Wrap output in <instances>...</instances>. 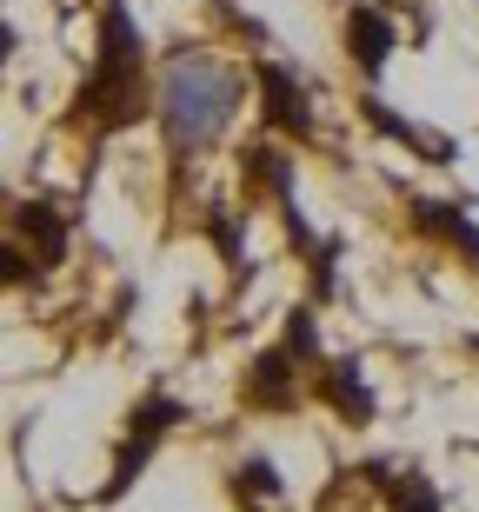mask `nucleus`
I'll return each instance as SVG.
<instances>
[{
	"mask_svg": "<svg viewBox=\"0 0 479 512\" xmlns=\"http://www.w3.org/2000/svg\"><path fill=\"white\" fill-rule=\"evenodd\" d=\"M160 87L147 80V34L127 0H100V20H94V67L80 80L74 94V127H87L94 140H114V133L140 127L154 114Z\"/></svg>",
	"mask_w": 479,
	"mask_h": 512,
	"instance_id": "1",
	"label": "nucleus"
},
{
	"mask_svg": "<svg viewBox=\"0 0 479 512\" xmlns=\"http://www.w3.org/2000/svg\"><path fill=\"white\" fill-rule=\"evenodd\" d=\"M240 100H247V74L240 67H227L213 54H173L167 74H160V100H154L167 153L180 167L213 153L227 140V127L240 120Z\"/></svg>",
	"mask_w": 479,
	"mask_h": 512,
	"instance_id": "2",
	"label": "nucleus"
},
{
	"mask_svg": "<svg viewBox=\"0 0 479 512\" xmlns=\"http://www.w3.org/2000/svg\"><path fill=\"white\" fill-rule=\"evenodd\" d=\"M193 419V406L180 393H167V386H154V393H140L134 406H127V419H120V446H114V466H107V486H100V506H120V499L140 486V473L154 466V453L167 446L180 426Z\"/></svg>",
	"mask_w": 479,
	"mask_h": 512,
	"instance_id": "3",
	"label": "nucleus"
},
{
	"mask_svg": "<svg viewBox=\"0 0 479 512\" xmlns=\"http://www.w3.org/2000/svg\"><path fill=\"white\" fill-rule=\"evenodd\" d=\"M253 87H260V127H267L273 140H313V133H320L307 80L293 74L287 60L253 54Z\"/></svg>",
	"mask_w": 479,
	"mask_h": 512,
	"instance_id": "4",
	"label": "nucleus"
},
{
	"mask_svg": "<svg viewBox=\"0 0 479 512\" xmlns=\"http://www.w3.org/2000/svg\"><path fill=\"white\" fill-rule=\"evenodd\" d=\"M313 399H320L340 426H353V433H366V426L380 419V393H373V380H366V366L353 360V353H346V360H320Z\"/></svg>",
	"mask_w": 479,
	"mask_h": 512,
	"instance_id": "5",
	"label": "nucleus"
},
{
	"mask_svg": "<svg viewBox=\"0 0 479 512\" xmlns=\"http://www.w3.org/2000/svg\"><path fill=\"white\" fill-rule=\"evenodd\" d=\"M346 60L360 67L366 80H380L386 67H393V54H400V27H393V7H380V0H353L346 7Z\"/></svg>",
	"mask_w": 479,
	"mask_h": 512,
	"instance_id": "6",
	"label": "nucleus"
},
{
	"mask_svg": "<svg viewBox=\"0 0 479 512\" xmlns=\"http://www.w3.org/2000/svg\"><path fill=\"white\" fill-rule=\"evenodd\" d=\"M240 399H247L253 413H293V406H300V360H293V353H287L280 340L260 346V353L247 360Z\"/></svg>",
	"mask_w": 479,
	"mask_h": 512,
	"instance_id": "7",
	"label": "nucleus"
},
{
	"mask_svg": "<svg viewBox=\"0 0 479 512\" xmlns=\"http://www.w3.org/2000/svg\"><path fill=\"white\" fill-rule=\"evenodd\" d=\"M360 120H366L373 133H380V140L406 147L413 160H426V167H453V160H460V140H453V133H426L420 120L393 114V107H386L380 94H360Z\"/></svg>",
	"mask_w": 479,
	"mask_h": 512,
	"instance_id": "8",
	"label": "nucleus"
},
{
	"mask_svg": "<svg viewBox=\"0 0 479 512\" xmlns=\"http://www.w3.org/2000/svg\"><path fill=\"white\" fill-rule=\"evenodd\" d=\"M406 220H413L426 240H440L446 253H460V260L479 273V220L460 207V200H426V193H413V200H406Z\"/></svg>",
	"mask_w": 479,
	"mask_h": 512,
	"instance_id": "9",
	"label": "nucleus"
},
{
	"mask_svg": "<svg viewBox=\"0 0 479 512\" xmlns=\"http://www.w3.org/2000/svg\"><path fill=\"white\" fill-rule=\"evenodd\" d=\"M360 479L380 493V506L386 512H446V499H440V486L420 473V466H393V459H366L360 466Z\"/></svg>",
	"mask_w": 479,
	"mask_h": 512,
	"instance_id": "10",
	"label": "nucleus"
},
{
	"mask_svg": "<svg viewBox=\"0 0 479 512\" xmlns=\"http://www.w3.org/2000/svg\"><path fill=\"white\" fill-rule=\"evenodd\" d=\"M293 180H300V160H293L280 140H253V147L240 153V187H247V200H273V207H287V200H300Z\"/></svg>",
	"mask_w": 479,
	"mask_h": 512,
	"instance_id": "11",
	"label": "nucleus"
},
{
	"mask_svg": "<svg viewBox=\"0 0 479 512\" xmlns=\"http://www.w3.org/2000/svg\"><path fill=\"white\" fill-rule=\"evenodd\" d=\"M14 240H27L34 247V260L54 273L60 260H67V213L54 207V200H14Z\"/></svg>",
	"mask_w": 479,
	"mask_h": 512,
	"instance_id": "12",
	"label": "nucleus"
},
{
	"mask_svg": "<svg viewBox=\"0 0 479 512\" xmlns=\"http://www.w3.org/2000/svg\"><path fill=\"white\" fill-rule=\"evenodd\" d=\"M227 499L240 512H280V499H287V479H280V466H273L267 453H247L227 466Z\"/></svg>",
	"mask_w": 479,
	"mask_h": 512,
	"instance_id": "13",
	"label": "nucleus"
},
{
	"mask_svg": "<svg viewBox=\"0 0 479 512\" xmlns=\"http://www.w3.org/2000/svg\"><path fill=\"white\" fill-rule=\"evenodd\" d=\"M200 233L213 240V253H220V266H227V273H247V213L207 207V213H200Z\"/></svg>",
	"mask_w": 479,
	"mask_h": 512,
	"instance_id": "14",
	"label": "nucleus"
},
{
	"mask_svg": "<svg viewBox=\"0 0 479 512\" xmlns=\"http://www.w3.org/2000/svg\"><path fill=\"white\" fill-rule=\"evenodd\" d=\"M280 346H287L300 366H320V313H313V300L293 306L287 320H280Z\"/></svg>",
	"mask_w": 479,
	"mask_h": 512,
	"instance_id": "15",
	"label": "nucleus"
},
{
	"mask_svg": "<svg viewBox=\"0 0 479 512\" xmlns=\"http://www.w3.org/2000/svg\"><path fill=\"white\" fill-rule=\"evenodd\" d=\"M307 293H313V306H326L340 293V233H326L320 247L307 253Z\"/></svg>",
	"mask_w": 479,
	"mask_h": 512,
	"instance_id": "16",
	"label": "nucleus"
},
{
	"mask_svg": "<svg viewBox=\"0 0 479 512\" xmlns=\"http://www.w3.org/2000/svg\"><path fill=\"white\" fill-rule=\"evenodd\" d=\"M34 280H47V266L34 260V247L27 240H0V286L14 293V286H34Z\"/></svg>",
	"mask_w": 479,
	"mask_h": 512,
	"instance_id": "17",
	"label": "nucleus"
},
{
	"mask_svg": "<svg viewBox=\"0 0 479 512\" xmlns=\"http://www.w3.org/2000/svg\"><path fill=\"white\" fill-rule=\"evenodd\" d=\"M14 54H20V34H14V20L0 14V74H7V60H14Z\"/></svg>",
	"mask_w": 479,
	"mask_h": 512,
	"instance_id": "18",
	"label": "nucleus"
},
{
	"mask_svg": "<svg viewBox=\"0 0 479 512\" xmlns=\"http://www.w3.org/2000/svg\"><path fill=\"white\" fill-rule=\"evenodd\" d=\"M0 220H14V200H7V187H0Z\"/></svg>",
	"mask_w": 479,
	"mask_h": 512,
	"instance_id": "19",
	"label": "nucleus"
}]
</instances>
